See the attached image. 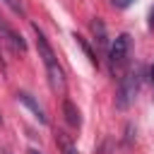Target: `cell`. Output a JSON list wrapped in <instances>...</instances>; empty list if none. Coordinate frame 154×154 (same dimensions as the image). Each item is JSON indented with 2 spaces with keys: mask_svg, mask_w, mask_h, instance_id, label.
Returning a JSON list of instances; mask_svg holds the SVG:
<instances>
[{
  "mask_svg": "<svg viewBox=\"0 0 154 154\" xmlns=\"http://www.w3.org/2000/svg\"><path fill=\"white\" fill-rule=\"evenodd\" d=\"M0 123H2V118H0Z\"/></svg>",
  "mask_w": 154,
  "mask_h": 154,
  "instance_id": "obj_15",
  "label": "cell"
},
{
  "mask_svg": "<svg viewBox=\"0 0 154 154\" xmlns=\"http://www.w3.org/2000/svg\"><path fill=\"white\" fill-rule=\"evenodd\" d=\"M140 72H128L120 84H118V94H116V106L120 111H125L135 99H137V91H140Z\"/></svg>",
  "mask_w": 154,
  "mask_h": 154,
  "instance_id": "obj_2",
  "label": "cell"
},
{
  "mask_svg": "<svg viewBox=\"0 0 154 154\" xmlns=\"http://www.w3.org/2000/svg\"><path fill=\"white\" fill-rule=\"evenodd\" d=\"M63 113H65V120L72 125V128H79L82 125V116H79V108L67 99L65 103H63Z\"/></svg>",
  "mask_w": 154,
  "mask_h": 154,
  "instance_id": "obj_6",
  "label": "cell"
},
{
  "mask_svg": "<svg viewBox=\"0 0 154 154\" xmlns=\"http://www.w3.org/2000/svg\"><path fill=\"white\" fill-rule=\"evenodd\" d=\"M17 99H19V101H22V103H24V106H26V108L34 113V118H36L41 125H48V116H46L43 106H41V103H38V101H36V99H34L29 91H17Z\"/></svg>",
  "mask_w": 154,
  "mask_h": 154,
  "instance_id": "obj_5",
  "label": "cell"
},
{
  "mask_svg": "<svg viewBox=\"0 0 154 154\" xmlns=\"http://www.w3.org/2000/svg\"><path fill=\"white\" fill-rule=\"evenodd\" d=\"M2 5H7L14 14H24V5H22V0H0Z\"/></svg>",
  "mask_w": 154,
  "mask_h": 154,
  "instance_id": "obj_10",
  "label": "cell"
},
{
  "mask_svg": "<svg viewBox=\"0 0 154 154\" xmlns=\"http://www.w3.org/2000/svg\"><path fill=\"white\" fill-rule=\"evenodd\" d=\"M130 48H132V41H130L128 34L116 36V41H113V46H111V51H108L111 65H113V67H120V65L130 58Z\"/></svg>",
  "mask_w": 154,
  "mask_h": 154,
  "instance_id": "obj_3",
  "label": "cell"
},
{
  "mask_svg": "<svg viewBox=\"0 0 154 154\" xmlns=\"http://www.w3.org/2000/svg\"><path fill=\"white\" fill-rule=\"evenodd\" d=\"M0 38H2L14 53H26V41H24L5 19H0Z\"/></svg>",
  "mask_w": 154,
  "mask_h": 154,
  "instance_id": "obj_4",
  "label": "cell"
},
{
  "mask_svg": "<svg viewBox=\"0 0 154 154\" xmlns=\"http://www.w3.org/2000/svg\"><path fill=\"white\" fill-rule=\"evenodd\" d=\"M149 77H152V82H154V65H152V70H149Z\"/></svg>",
  "mask_w": 154,
  "mask_h": 154,
  "instance_id": "obj_13",
  "label": "cell"
},
{
  "mask_svg": "<svg viewBox=\"0 0 154 154\" xmlns=\"http://www.w3.org/2000/svg\"><path fill=\"white\" fill-rule=\"evenodd\" d=\"M55 142H58V147L63 149V154H77V152H75V147H72V142L67 140V135H65V132H58V135H55Z\"/></svg>",
  "mask_w": 154,
  "mask_h": 154,
  "instance_id": "obj_9",
  "label": "cell"
},
{
  "mask_svg": "<svg viewBox=\"0 0 154 154\" xmlns=\"http://www.w3.org/2000/svg\"><path fill=\"white\" fill-rule=\"evenodd\" d=\"M31 29H34V36H36V51H38V58L43 60V67H46L51 89H53V91H63V89H65V72H63V67L58 65V58H55V53H53V46L48 43L46 34L38 29V24H31Z\"/></svg>",
  "mask_w": 154,
  "mask_h": 154,
  "instance_id": "obj_1",
  "label": "cell"
},
{
  "mask_svg": "<svg viewBox=\"0 0 154 154\" xmlns=\"http://www.w3.org/2000/svg\"><path fill=\"white\" fill-rule=\"evenodd\" d=\"M75 41H77V46H79V48H82V51H84V55H87V58H89V63H91V65H96V67H99V58H96V53H94V51H91V46H89V43H87V41H84V36H79V34H75Z\"/></svg>",
  "mask_w": 154,
  "mask_h": 154,
  "instance_id": "obj_7",
  "label": "cell"
},
{
  "mask_svg": "<svg viewBox=\"0 0 154 154\" xmlns=\"http://www.w3.org/2000/svg\"><path fill=\"white\" fill-rule=\"evenodd\" d=\"M113 5H116V7H120V10H125L128 5H132V0H113Z\"/></svg>",
  "mask_w": 154,
  "mask_h": 154,
  "instance_id": "obj_11",
  "label": "cell"
},
{
  "mask_svg": "<svg viewBox=\"0 0 154 154\" xmlns=\"http://www.w3.org/2000/svg\"><path fill=\"white\" fill-rule=\"evenodd\" d=\"M91 29H94L96 43L106 48V46H108V41H106V26H103V22H101V19H94V22H91Z\"/></svg>",
  "mask_w": 154,
  "mask_h": 154,
  "instance_id": "obj_8",
  "label": "cell"
},
{
  "mask_svg": "<svg viewBox=\"0 0 154 154\" xmlns=\"http://www.w3.org/2000/svg\"><path fill=\"white\" fill-rule=\"evenodd\" d=\"M29 154H41V152L38 149H29Z\"/></svg>",
  "mask_w": 154,
  "mask_h": 154,
  "instance_id": "obj_14",
  "label": "cell"
},
{
  "mask_svg": "<svg viewBox=\"0 0 154 154\" xmlns=\"http://www.w3.org/2000/svg\"><path fill=\"white\" fill-rule=\"evenodd\" d=\"M149 26L154 29V10H152V14H149Z\"/></svg>",
  "mask_w": 154,
  "mask_h": 154,
  "instance_id": "obj_12",
  "label": "cell"
}]
</instances>
